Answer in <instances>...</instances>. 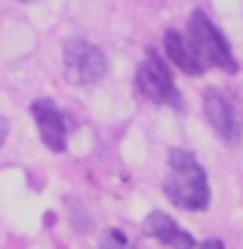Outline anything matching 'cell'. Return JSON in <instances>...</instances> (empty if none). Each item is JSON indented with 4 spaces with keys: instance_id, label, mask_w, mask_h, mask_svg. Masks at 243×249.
Wrapping results in <instances>:
<instances>
[{
    "instance_id": "8992f818",
    "label": "cell",
    "mask_w": 243,
    "mask_h": 249,
    "mask_svg": "<svg viewBox=\"0 0 243 249\" xmlns=\"http://www.w3.org/2000/svg\"><path fill=\"white\" fill-rule=\"evenodd\" d=\"M31 114H34V123H37V129H40V139H43V145L50 148V151H65L68 145V123H65V114L56 108V105L50 99H37L31 105Z\"/></svg>"
},
{
    "instance_id": "52a82bcc",
    "label": "cell",
    "mask_w": 243,
    "mask_h": 249,
    "mask_svg": "<svg viewBox=\"0 0 243 249\" xmlns=\"http://www.w3.org/2000/svg\"><path fill=\"white\" fill-rule=\"evenodd\" d=\"M142 231L148 234V237H154V240L172 246V249H194V237H191L188 231H182V228L172 222L167 213H151V215H145Z\"/></svg>"
},
{
    "instance_id": "3957f363",
    "label": "cell",
    "mask_w": 243,
    "mask_h": 249,
    "mask_svg": "<svg viewBox=\"0 0 243 249\" xmlns=\"http://www.w3.org/2000/svg\"><path fill=\"white\" fill-rule=\"evenodd\" d=\"M108 62L99 46H93L90 40H68L65 43V74L68 80L77 86H90L95 80L105 77Z\"/></svg>"
},
{
    "instance_id": "9c48e42d",
    "label": "cell",
    "mask_w": 243,
    "mask_h": 249,
    "mask_svg": "<svg viewBox=\"0 0 243 249\" xmlns=\"http://www.w3.org/2000/svg\"><path fill=\"white\" fill-rule=\"evenodd\" d=\"M102 249H132V246H130V240H126L120 231H105V237H102Z\"/></svg>"
},
{
    "instance_id": "277c9868",
    "label": "cell",
    "mask_w": 243,
    "mask_h": 249,
    "mask_svg": "<svg viewBox=\"0 0 243 249\" xmlns=\"http://www.w3.org/2000/svg\"><path fill=\"white\" fill-rule=\"evenodd\" d=\"M135 83H139V92L151 102H160V105H169V108H182V95L172 83V74L167 68V62L160 55H148L142 65H139V74H135Z\"/></svg>"
},
{
    "instance_id": "7a4b0ae2",
    "label": "cell",
    "mask_w": 243,
    "mask_h": 249,
    "mask_svg": "<svg viewBox=\"0 0 243 249\" xmlns=\"http://www.w3.org/2000/svg\"><path fill=\"white\" fill-rule=\"evenodd\" d=\"M188 40H191V46L197 50V55L206 65H216V68L228 71V74L237 71V62H234V55H231L228 40L222 37V31L203 13H194L191 16V22H188Z\"/></svg>"
},
{
    "instance_id": "ba28073f",
    "label": "cell",
    "mask_w": 243,
    "mask_h": 249,
    "mask_svg": "<svg viewBox=\"0 0 243 249\" xmlns=\"http://www.w3.org/2000/svg\"><path fill=\"white\" fill-rule=\"evenodd\" d=\"M163 50H167V59L176 65V68H182L185 74H203L206 71V62L197 55V50L191 46V40L179 31H167V37H163Z\"/></svg>"
},
{
    "instance_id": "30bf717a",
    "label": "cell",
    "mask_w": 243,
    "mask_h": 249,
    "mask_svg": "<svg viewBox=\"0 0 243 249\" xmlns=\"http://www.w3.org/2000/svg\"><path fill=\"white\" fill-rule=\"evenodd\" d=\"M200 249H225V243L222 240H206V243H200Z\"/></svg>"
},
{
    "instance_id": "5b68a950",
    "label": "cell",
    "mask_w": 243,
    "mask_h": 249,
    "mask_svg": "<svg viewBox=\"0 0 243 249\" xmlns=\"http://www.w3.org/2000/svg\"><path fill=\"white\" fill-rule=\"evenodd\" d=\"M203 111H206V120L212 123V129L219 132L228 145H234L240 139V123H237V111L231 99L219 89H206L203 92Z\"/></svg>"
},
{
    "instance_id": "8fae6325",
    "label": "cell",
    "mask_w": 243,
    "mask_h": 249,
    "mask_svg": "<svg viewBox=\"0 0 243 249\" xmlns=\"http://www.w3.org/2000/svg\"><path fill=\"white\" fill-rule=\"evenodd\" d=\"M6 132H9V123H6L3 117H0V145H3V142H6Z\"/></svg>"
},
{
    "instance_id": "6da1fadb",
    "label": "cell",
    "mask_w": 243,
    "mask_h": 249,
    "mask_svg": "<svg viewBox=\"0 0 243 249\" xmlns=\"http://www.w3.org/2000/svg\"><path fill=\"white\" fill-rule=\"evenodd\" d=\"M167 197L182 209L203 213L209 206V185L206 172L188 151H172L169 154V178H167Z\"/></svg>"
},
{
    "instance_id": "7c38bea8",
    "label": "cell",
    "mask_w": 243,
    "mask_h": 249,
    "mask_svg": "<svg viewBox=\"0 0 243 249\" xmlns=\"http://www.w3.org/2000/svg\"><path fill=\"white\" fill-rule=\"evenodd\" d=\"M25 3H28V0H25Z\"/></svg>"
}]
</instances>
